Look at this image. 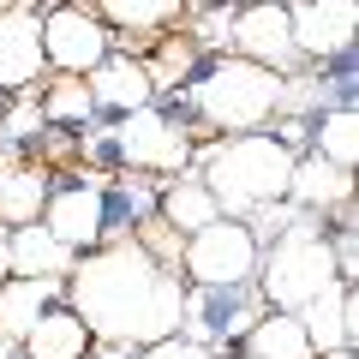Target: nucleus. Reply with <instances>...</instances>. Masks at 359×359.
Listing matches in <instances>:
<instances>
[{"label": "nucleus", "instance_id": "obj_1", "mask_svg": "<svg viewBox=\"0 0 359 359\" xmlns=\"http://www.w3.org/2000/svg\"><path fill=\"white\" fill-rule=\"evenodd\" d=\"M66 306L84 318L90 341L150 347L162 335H180L186 287L126 233V240H102L78 252V264L66 269Z\"/></svg>", "mask_w": 359, "mask_h": 359}, {"label": "nucleus", "instance_id": "obj_2", "mask_svg": "<svg viewBox=\"0 0 359 359\" xmlns=\"http://www.w3.org/2000/svg\"><path fill=\"white\" fill-rule=\"evenodd\" d=\"M294 156L276 132H233L216 138L204 150H192L198 180L210 186V198L222 204V216H252L257 204H282L287 198V174H294Z\"/></svg>", "mask_w": 359, "mask_h": 359}, {"label": "nucleus", "instance_id": "obj_3", "mask_svg": "<svg viewBox=\"0 0 359 359\" xmlns=\"http://www.w3.org/2000/svg\"><path fill=\"white\" fill-rule=\"evenodd\" d=\"M186 108H192L198 126L222 132V138H233V132H264L276 120V108H282V72L228 54V60L204 66L186 84Z\"/></svg>", "mask_w": 359, "mask_h": 359}, {"label": "nucleus", "instance_id": "obj_4", "mask_svg": "<svg viewBox=\"0 0 359 359\" xmlns=\"http://www.w3.org/2000/svg\"><path fill=\"white\" fill-rule=\"evenodd\" d=\"M330 282H335V252H330V233H323V216L299 210L294 228L276 233L257 252V294H264L269 311H299Z\"/></svg>", "mask_w": 359, "mask_h": 359}, {"label": "nucleus", "instance_id": "obj_5", "mask_svg": "<svg viewBox=\"0 0 359 359\" xmlns=\"http://www.w3.org/2000/svg\"><path fill=\"white\" fill-rule=\"evenodd\" d=\"M102 150H114L126 168H150V174H186L192 168V132L180 126L162 108H138V114H120L102 132Z\"/></svg>", "mask_w": 359, "mask_h": 359}, {"label": "nucleus", "instance_id": "obj_6", "mask_svg": "<svg viewBox=\"0 0 359 359\" xmlns=\"http://www.w3.org/2000/svg\"><path fill=\"white\" fill-rule=\"evenodd\" d=\"M42 54H48L54 72L90 78L96 66L114 54V30L96 18V6H78V0H42Z\"/></svg>", "mask_w": 359, "mask_h": 359}, {"label": "nucleus", "instance_id": "obj_7", "mask_svg": "<svg viewBox=\"0 0 359 359\" xmlns=\"http://www.w3.org/2000/svg\"><path fill=\"white\" fill-rule=\"evenodd\" d=\"M180 269L192 276V287H228V282H257V240L240 216H216L210 228L186 233L180 245Z\"/></svg>", "mask_w": 359, "mask_h": 359}, {"label": "nucleus", "instance_id": "obj_8", "mask_svg": "<svg viewBox=\"0 0 359 359\" xmlns=\"http://www.w3.org/2000/svg\"><path fill=\"white\" fill-rule=\"evenodd\" d=\"M264 294L257 282H228V287H192L186 294V311H180V335L204 353H216L222 341H240L257 318H264Z\"/></svg>", "mask_w": 359, "mask_h": 359}, {"label": "nucleus", "instance_id": "obj_9", "mask_svg": "<svg viewBox=\"0 0 359 359\" xmlns=\"http://www.w3.org/2000/svg\"><path fill=\"white\" fill-rule=\"evenodd\" d=\"M36 222L54 233V240H66L72 252L102 245L108 240V180L84 174V180H72V186H60V192H48V204H42Z\"/></svg>", "mask_w": 359, "mask_h": 359}, {"label": "nucleus", "instance_id": "obj_10", "mask_svg": "<svg viewBox=\"0 0 359 359\" xmlns=\"http://www.w3.org/2000/svg\"><path fill=\"white\" fill-rule=\"evenodd\" d=\"M228 48L240 54V60H257V66H269V72L294 78L299 48H294V25H287V0H245L240 13H233Z\"/></svg>", "mask_w": 359, "mask_h": 359}, {"label": "nucleus", "instance_id": "obj_11", "mask_svg": "<svg viewBox=\"0 0 359 359\" xmlns=\"http://www.w3.org/2000/svg\"><path fill=\"white\" fill-rule=\"evenodd\" d=\"M294 25V48L299 60H341L353 54V30H359V0H294L287 6Z\"/></svg>", "mask_w": 359, "mask_h": 359}, {"label": "nucleus", "instance_id": "obj_12", "mask_svg": "<svg viewBox=\"0 0 359 359\" xmlns=\"http://www.w3.org/2000/svg\"><path fill=\"white\" fill-rule=\"evenodd\" d=\"M48 72L42 54V13H18L0 6V90L6 96H30V84Z\"/></svg>", "mask_w": 359, "mask_h": 359}, {"label": "nucleus", "instance_id": "obj_13", "mask_svg": "<svg viewBox=\"0 0 359 359\" xmlns=\"http://www.w3.org/2000/svg\"><path fill=\"white\" fill-rule=\"evenodd\" d=\"M311 353H330V347H353L359 341V287L353 282H330L318 299L299 306Z\"/></svg>", "mask_w": 359, "mask_h": 359}, {"label": "nucleus", "instance_id": "obj_14", "mask_svg": "<svg viewBox=\"0 0 359 359\" xmlns=\"http://www.w3.org/2000/svg\"><path fill=\"white\" fill-rule=\"evenodd\" d=\"M48 204V168L25 162L18 144H0V228H25Z\"/></svg>", "mask_w": 359, "mask_h": 359}, {"label": "nucleus", "instance_id": "obj_15", "mask_svg": "<svg viewBox=\"0 0 359 359\" xmlns=\"http://www.w3.org/2000/svg\"><path fill=\"white\" fill-rule=\"evenodd\" d=\"M353 198V174L335 162H323L318 150H299L294 156V174H287V204L306 210V216H330Z\"/></svg>", "mask_w": 359, "mask_h": 359}, {"label": "nucleus", "instance_id": "obj_16", "mask_svg": "<svg viewBox=\"0 0 359 359\" xmlns=\"http://www.w3.org/2000/svg\"><path fill=\"white\" fill-rule=\"evenodd\" d=\"M90 84V102L96 108H108V114H138V108H150L156 102V84H150V72H144V60H132V54H108L96 72L84 78Z\"/></svg>", "mask_w": 359, "mask_h": 359}, {"label": "nucleus", "instance_id": "obj_17", "mask_svg": "<svg viewBox=\"0 0 359 359\" xmlns=\"http://www.w3.org/2000/svg\"><path fill=\"white\" fill-rule=\"evenodd\" d=\"M60 299H66L60 276H6V282H0V335H6V341H25L30 323L48 306H60Z\"/></svg>", "mask_w": 359, "mask_h": 359}, {"label": "nucleus", "instance_id": "obj_18", "mask_svg": "<svg viewBox=\"0 0 359 359\" xmlns=\"http://www.w3.org/2000/svg\"><path fill=\"white\" fill-rule=\"evenodd\" d=\"M90 330H84V318H78L72 306H48L36 323H30V335L18 341V353L25 359H84L90 353Z\"/></svg>", "mask_w": 359, "mask_h": 359}, {"label": "nucleus", "instance_id": "obj_19", "mask_svg": "<svg viewBox=\"0 0 359 359\" xmlns=\"http://www.w3.org/2000/svg\"><path fill=\"white\" fill-rule=\"evenodd\" d=\"M240 341H245V359H318L311 341H306L299 311H264Z\"/></svg>", "mask_w": 359, "mask_h": 359}, {"label": "nucleus", "instance_id": "obj_20", "mask_svg": "<svg viewBox=\"0 0 359 359\" xmlns=\"http://www.w3.org/2000/svg\"><path fill=\"white\" fill-rule=\"evenodd\" d=\"M156 216H162L174 233H198V228H210V222L222 216V204L210 198V186H204V180H198L192 168H186V174H180L174 186H168V192L156 198Z\"/></svg>", "mask_w": 359, "mask_h": 359}, {"label": "nucleus", "instance_id": "obj_21", "mask_svg": "<svg viewBox=\"0 0 359 359\" xmlns=\"http://www.w3.org/2000/svg\"><path fill=\"white\" fill-rule=\"evenodd\" d=\"M306 150H318L323 162H335V168L353 174V156H359V114H353V102L318 108L311 126H306Z\"/></svg>", "mask_w": 359, "mask_h": 359}, {"label": "nucleus", "instance_id": "obj_22", "mask_svg": "<svg viewBox=\"0 0 359 359\" xmlns=\"http://www.w3.org/2000/svg\"><path fill=\"white\" fill-rule=\"evenodd\" d=\"M78 264V252L66 240H54L42 222H25V228H13V276H60Z\"/></svg>", "mask_w": 359, "mask_h": 359}, {"label": "nucleus", "instance_id": "obj_23", "mask_svg": "<svg viewBox=\"0 0 359 359\" xmlns=\"http://www.w3.org/2000/svg\"><path fill=\"white\" fill-rule=\"evenodd\" d=\"M96 18L126 36H162L186 18V0H96Z\"/></svg>", "mask_w": 359, "mask_h": 359}, {"label": "nucleus", "instance_id": "obj_24", "mask_svg": "<svg viewBox=\"0 0 359 359\" xmlns=\"http://www.w3.org/2000/svg\"><path fill=\"white\" fill-rule=\"evenodd\" d=\"M42 120L48 126H90V114H96V102H90V84L84 78H72V72H60L48 90H42Z\"/></svg>", "mask_w": 359, "mask_h": 359}, {"label": "nucleus", "instance_id": "obj_25", "mask_svg": "<svg viewBox=\"0 0 359 359\" xmlns=\"http://www.w3.org/2000/svg\"><path fill=\"white\" fill-rule=\"evenodd\" d=\"M192 66H198V42H192V36H168L162 54H156V60H144V72H150L156 96H162V90H174L180 78H192Z\"/></svg>", "mask_w": 359, "mask_h": 359}, {"label": "nucleus", "instance_id": "obj_26", "mask_svg": "<svg viewBox=\"0 0 359 359\" xmlns=\"http://www.w3.org/2000/svg\"><path fill=\"white\" fill-rule=\"evenodd\" d=\"M42 126H48L42 108L30 102V96H13V114H0V144H18V150H25V144L42 138Z\"/></svg>", "mask_w": 359, "mask_h": 359}, {"label": "nucleus", "instance_id": "obj_27", "mask_svg": "<svg viewBox=\"0 0 359 359\" xmlns=\"http://www.w3.org/2000/svg\"><path fill=\"white\" fill-rule=\"evenodd\" d=\"M228 36H233V6H228V0L204 6L198 25H192V42H198V48H228Z\"/></svg>", "mask_w": 359, "mask_h": 359}, {"label": "nucleus", "instance_id": "obj_28", "mask_svg": "<svg viewBox=\"0 0 359 359\" xmlns=\"http://www.w3.org/2000/svg\"><path fill=\"white\" fill-rule=\"evenodd\" d=\"M204 347H192L186 335H162V341H150V347H138L132 359H198Z\"/></svg>", "mask_w": 359, "mask_h": 359}, {"label": "nucleus", "instance_id": "obj_29", "mask_svg": "<svg viewBox=\"0 0 359 359\" xmlns=\"http://www.w3.org/2000/svg\"><path fill=\"white\" fill-rule=\"evenodd\" d=\"M13 276V228H0V282Z\"/></svg>", "mask_w": 359, "mask_h": 359}, {"label": "nucleus", "instance_id": "obj_30", "mask_svg": "<svg viewBox=\"0 0 359 359\" xmlns=\"http://www.w3.org/2000/svg\"><path fill=\"white\" fill-rule=\"evenodd\" d=\"M0 6H18V13H36L42 0H0Z\"/></svg>", "mask_w": 359, "mask_h": 359}, {"label": "nucleus", "instance_id": "obj_31", "mask_svg": "<svg viewBox=\"0 0 359 359\" xmlns=\"http://www.w3.org/2000/svg\"><path fill=\"white\" fill-rule=\"evenodd\" d=\"M0 359H18V341H6V335H0Z\"/></svg>", "mask_w": 359, "mask_h": 359}, {"label": "nucleus", "instance_id": "obj_32", "mask_svg": "<svg viewBox=\"0 0 359 359\" xmlns=\"http://www.w3.org/2000/svg\"><path fill=\"white\" fill-rule=\"evenodd\" d=\"M318 359H353V347H330V353H318Z\"/></svg>", "mask_w": 359, "mask_h": 359}, {"label": "nucleus", "instance_id": "obj_33", "mask_svg": "<svg viewBox=\"0 0 359 359\" xmlns=\"http://www.w3.org/2000/svg\"><path fill=\"white\" fill-rule=\"evenodd\" d=\"M198 359H216V353H198Z\"/></svg>", "mask_w": 359, "mask_h": 359}]
</instances>
